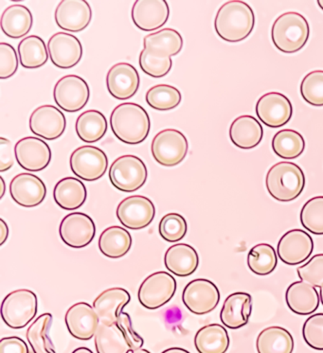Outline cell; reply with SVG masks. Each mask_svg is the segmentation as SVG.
<instances>
[{
	"instance_id": "1",
	"label": "cell",
	"mask_w": 323,
	"mask_h": 353,
	"mask_svg": "<svg viewBox=\"0 0 323 353\" xmlns=\"http://www.w3.org/2000/svg\"><path fill=\"white\" fill-rule=\"evenodd\" d=\"M144 47L139 54V67L145 74L162 78L171 70L172 56L182 52L183 38L177 30L166 28L146 35Z\"/></svg>"
},
{
	"instance_id": "2",
	"label": "cell",
	"mask_w": 323,
	"mask_h": 353,
	"mask_svg": "<svg viewBox=\"0 0 323 353\" xmlns=\"http://www.w3.org/2000/svg\"><path fill=\"white\" fill-rule=\"evenodd\" d=\"M255 25L253 8L241 0L226 2L218 10L215 20L216 34L228 43H238L251 35Z\"/></svg>"
},
{
	"instance_id": "3",
	"label": "cell",
	"mask_w": 323,
	"mask_h": 353,
	"mask_svg": "<svg viewBox=\"0 0 323 353\" xmlns=\"http://www.w3.org/2000/svg\"><path fill=\"white\" fill-rule=\"evenodd\" d=\"M112 132L124 143H141L147 139L151 130V121L147 111L141 105L134 103L119 104L110 116Z\"/></svg>"
},
{
	"instance_id": "4",
	"label": "cell",
	"mask_w": 323,
	"mask_h": 353,
	"mask_svg": "<svg viewBox=\"0 0 323 353\" xmlns=\"http://www.w3.org/2000/svg\"><path fill=\"white\" fill-rule=\"evenodd\" d=\"M268 194L279 202H291L305 187L304 172L292 162H279L269 169L266 177Z\"/></svg>"
},
{
	"instance_id": "5",
	"label": "cell",
	"mask_w": 323,
	"mask_h": 353,
	"mask_svg": "<svg viewBox=\"0 0 323 353\" xmlns=\"http://www.w3.org/2000/svg\"><path fill=\"white\" fill-rule=\"evenodd\" d=\"M310 29L309 22L299 12H288L280 15L271 30L272 42L284 53H294L301 50L309 41Z\"/></svg>"
},
{
	"instance_id": "6",
	"label": "cell",
	"mask_w": 323,
	"mask_h": 353,
	"mask_svg": "<svg viewBox=\"0 0 323 353\" xmlns=\"http://www.w3.org/2000/svg\"><path fill=\"white\" fill-rule=\"evenodd\" d=\"M38 299L34 292L19 289L8 294L1 304V317L12 329H23L37 316Z\"/></svg>"
},
{
	"instance_id": "7",
	"label": "cell",
	"mask_w": 323,
	"mask_h": 353,
	"mask_svg": "<svg viewBox=\"0 0 323 353\" xmlns=\"http://www.w3.org/2000/svg\"><path fill=\"white\" fill-rule=\"evenodd\" d=\"M148 172L139 157L126 154L118 157L109 169V179L117 190L133 192L141 189L146 182Z\"/></svg>"
},
{
	"instance_id": "8",
	"label": "cell",
	"mask_w": 323,
	"mask_h": 353,
	"mask_svg": "<svg viewBox=\"0 0 323 353\" xmlns=\"http://www.w3.org/2000/svg\"><path fill=\"white\" fill-rule=\"evenodd\" d=\"M189 143L182 132L165 129L156 134L152 141L153 157L164 167H174L182 163L188 154Z\"/></svg>"
},
{
	"instance_id": "9",
	"label": "cell",
	"mask_w": 323,
	"mask_h": 353,
	"mask_svg": "<svg viewBox=\"0 0 323 353\" xmlns=\"http://www.w3.org/2000/svg\"><path fill=\"white\" fill-rule=\"evenodd\" d=\"M177 292V281L167 272L152 274L139 286V303L148 310H157L164 306L174 298Z\"/></svg>"
},
{
	"instance_id": "10",
	"label": "cell",
	"mask_w": 323,
	"mask_h": 353,
	"mask_svg": "<svg viewBox=\"0 0 323 353\" xmlns=\"http://www.w3.org/2000/svg\"><path fill=\"white\" fill-rule=\"evenodd\" d=\"M90 90L85 79L77 75H67L61 78L53 88V99L62 110H82L90 101Z\"/></svg>"
},
{
	"instance_id": "11",
	"label": "cell",
	"mask_w": 323,
	"mask_h": 353,
	"mask_svg": "<svg viewBox=\"0 0 323 353\" xmlns=\"http://www.w3.org/2000/svg\"><path fill=\"white\" fill-rule=\"evenodd\" d=\"M73 174L85 181H96L101 179L108 167L106 152L94 146H82L75 150L70 159Z\"/></svg>"
},
{
	"instance_id": "12",
	"label": "cell",
	"mask_w": 323,
	"mask_h": 353,
	"mask_svg": "<svg viewBox=\"0 0 323 353\" xmlns=\"http://www.w3.org/2000/svg\"><path fill=\"white\" fill-rule=\"evenodd\" d=\"M186 308L193 314L202 316L213 311L220 301V292L213 281L206 279H193L182 294Z\"/></svg>"
},
{
	"instance_id": "13",
	"label": "cell",
	"mask_w": 323,
	"mask_h": 353,
	"mask_svg": "<svg viewBox=\"0 0 323 353\" xmlns=\"http://www.w3.org/2000/svg\"><path fill=\"white\" fill-rule=\"evenodd\" d=\"M117 217L124 227L138 230L148 227L156 215L154 203L142 195H132L119 203Z\"/></svg>"
},
{
	"instance_id": "14",
	"label": "cell",
	"mask_w": 323,
	"mask_h": 353,
	"mask_svg": "<svg viewBox=\"0 0 323 353\" xmlns=\"http://www.w3.org/2000/svg\"><path fill=\"white\" fill-rule=\"evenodd\" d=\"M59 234L65 245L80 250L92 242L96 234L95 223L92 218L85 213H70L61 222Z\"/></svg>"
},
{
	"instance_id": "15",
	"label": "cell",
	"mask_w": 323,
	"mask_h": 353,
	"mask_svg": "<svg viewBox=\"0 0 323 353\" xmlns=\"http://www.w3.org/2000/svg\"><path fill=\"white\" fill-rule=\"evenodd\" d=\"M314 251V241L306 231L292 230L280 239L277 253L287 265L304 263Z\"/></svg>"
},
{
	"instance_id": "16",
	"label": "cell",
	"mask_w": 323,
	"mask_h": 353,
	"mask_svg": "<svg viewBox=\"0 0 323 353\" xmlns=\"http://www.w3.org/2000/svg\"><path fill=\"white\" fill-rule=\"evenodd\" d=\"M17 163L28 172H41L50 163L52 150L41 139L27 137L14 147Z\"/></svg>"
},
{
	"instance_id": "17",
	"label": "cell",
	"mask_w": 323,
	"mask_h": 353,
	"mask_svg": "<svg viewBox=\"0 0 323 353\" xmlns=\"http://www.w3.org/2000/svg\"><path fill=\"white\" fill-rule=\"evenodd\" d=\"M256 114L264 125L278 128L288 123L293 114V108L291 101L284 94L269 92L257 101Z\"/></svg>"
},
{
	"instance_id": "18",
	"label": "cell",
	"mask_w": 323,
	"mask_h": 353,
	"mask_svg": "<svg viewBox=\"0 0 323 353\" xmlns=\"http://www.w3.org/2000/svg\"><path fill=\"white\" fill-rule=\"evenodd\" d=\"M66 127L67 121L63 112L50 104L39 106L30 117V131L46 141L59 139Z\"/></svg>"
},
{
	"instance_id": "19",
	"label": "cell",
	"mask_w": 323,
	"mask_h": 353,
	"mask_svg": "<svg viewBox=\"0 0 323 353\" xmlns=\"http://www.w3.org/2000/svg\"><path fill=\"white\" fill-rule=\"evenodd\" d=\"M48 55L55 67L68 70L75 67L83 57V46L75 35L57 32L48 42Z\"/></svg>"
},
{
	"instance_id": "20",
	"label": "cell",
	"mask_w": 323,
	"mask_h": 353,
	"mask_svg": "<svg viewBox=\"0 0 323 353\" xmlns=\"http://www.w3.org/2000/svg\"><path fill=\"white\" fill-rule=\"evenodd\" d=\"M65 321L70 334L82 341L95 336L101 323L95 310L86 302L72 305L66 312Z\"/></svg>"
},
{
	"instance_id": "21",
	"label": "cell",
	"mask_w": 323,
	"mask_h": 353,
	"mask_svg": "<svg viewBox=\"0 0 323 353\" xmlns=\"http://www.w3.org/2000/svg\"><path fill=\"white\" fill-rule=\"evenodd\" d=\"M55 19L63 30L82 32L90 24L92 10L86 0H63L56 8Z\"/></svg>"
},
{
	"instance_id": "22",
	"label": "cell",
	"mask_w": 323,
	"mask_h": 353,
	"mask_svg": "<svg viewBox=\"0 0 323 353\" xmlns=\"http://www.w3.org/2000/svg\"><path fill=\"white\" fill-rule=\"evenodd\" d=\"M10 194L17 205L24 208L37 207L47 195L45 183L37 175L23 172L12 179Z\"/></svg>"
},
{
	"instance_id": "23",
	"label": "cell",
	"mask_w": 323,
	"mask_h": 353,
	"mask_svg": "<svg viewBox=\"0 0 323 353\" xmlns=\"http://www.w3.org/2000/svg\"><path fill=\"white\" fill-rule=\"evenodd\" d=\"M169 15V5L165 0H137L131 12L134 24L144 32L164 27Z\"/></svg>"
},
{
	"instance_id": "24",
	"label": "cell",
	"mask_w": 323,
	"mask_h": 353,
	"mask_svg": "<svg viewBox=\"0 0 323 353\" xmlns=\"http://www.w3.org/2000/svg\"><path fill=\"white\" fill-rule=\"evenodd\" d=\"M108 92L118 100H127L138 92L139 75L138 70L128 63H119L108 70L106 75Z\"/></svg>"
},
{
	"instance_id": "25",
	"label": "cell",
	"mask_w": 323,
	"mask_h": 353,
	"mask_svg": "<svg viewBox=\"0 0 323 353\" xmlns=\"http://www.w3.org/2000/svg\"><path fill=\"white\" fill-rule=\"evenodd\" d=\"M131 301V294L128 291L119 287L108 289L97 296L93 302L101 324H117L119 314Z\"/></svg>"
},
{
	"instance_id": "26",
	"label": "cell",
	"mask_w": 323,
	"mask_h": 353,
	"mask_svg": "<svg viewBox=\"0 0 323 353\" xmlns=\"http://www.w3.org/2000/svg\"><path fill=\"white\" fill-rule=\"evenodd\" d=\"M253 312V296L244 292L230 294L224 302L220 319L224 326L231 330L240 329L248 323Z\"/></svg>"
},
{
	"instance_id": "27",
	"label": "cell",
	"mask_w": 323,
	"mask_h": 353,
	"mask_svg": "<svg viewBox=\"0 0 323 353\" xmlns=\"http://www.w3.org/2000/svg\"><path fill=\"white\" fill-rule=\"evenodd\" d=\"M288 308L300 316H309L319 308L320 298L316 287L304 281L290 284L286 293Z\"/></svg>"
},
{
	"instance_id": "28",
	"label": "cell",
	"mask_w": 323,
	"mask_h": 353,
	"mask_svg": "<svg viewBox=\"0 0 323 353\" xmlns=\"http://www.w3.org/2000/svg\"><path fill=\"white\" fill-rule=\"evenodd\" d=\"M168 271L177 276H189L197 271L199 256L197 250L187 243H177L168 248L164 256Z\"/></svg>"
},
{
	"instance_id": "29",
	"label": "cell",
	"mask_w": 323,
	"mask_h": 353,
	"mask_svg": "<svg viewBox=\"0 0 323 353\" xmlns=\"http://www.w3.org/2000/svg\"><path fill=\"white\" fill-rule=\"evenodd\" d=\"M264 130L258 119L253 116L244 115L234 119L230 127L231 142L243 150L255 148L263 139Z\"/></svg>"
},
{
	"instance_id": "30",
	"label": "cell",
	"mask_w": 323,
	"mask_h": 353,
	"mask_svg": "<svg viewBox=\"0 0 323 353\" xmlns=\"http://www.w3.org/2000/svg\"><path fill=\"white\" fill-rule=\"evenodd\" d=\"M32 22L34 20L29 8L21 4H14L3 12L0 25L5 35L12 39H19L29 34Z\"/></svg>"
},
{
	"instance_id": "31",
	"label": "cell",
	"mask_w": 323,
	"mask_h": 353,
	"mask_svg": "<svg viewBox=\"0 0 323 353\" xmlns=\"http://www.w3.org/2000/svg\"><path fill=\"white\" fill-rule=\"evenodd\" d=\"M88 192L84 183L75 177H65L55 185L53 198L65 210H78L85 204Z\"/></svg>"
},
{
	"instance_id": "32",
	"label": "cell",
	"mask_w": 323,
	"mask_h": 353,
	"mask_svg": "<svg viewBox=\"0 0 323 353\" xmlns=\"http://www.w3.org/2000/svg\"><path fill=\"white\" fill-rule=\"evenodd\" d=\"M231 340L227 330L219 324L201 327L195 337V346L199 353H226Z\"/></svg>"
},
{
	"instance_id": "33",
	"label": "cell",
	"mask_w": 323,
	"mask_h": 353,
	"mask_svg": "<svg viewBox=\"0 0 323 353\" xmlns=\"http://www.w3.org/2000/svg\"><path fill=\"white\" fill-rule=\"evenodd\" d=\"M258 353H292L294 339L284 327L272 326L259 334L256 341Z\"/></svg>"
},
{
	"instance_id": "34",
	"label": "cell",
	"mask_w": 323,
	"mask_h": 353,
	"mask_svg": "<svg viewBox=\"0 0 323 353\" xmlns=\"http://www.w3.org/2000/svg\"><path fill=\"white\" fill-rule=\"evenodd\" d=\"M98 245L99 250L108 258H123L131 250L132 237L124 228L113 225L103 231Z\"/></svg>"
},
{
	"instance_id": "35",
	"label": "cell",
	"mask_w": 323,
	"mask_h": 353,
	"mask_svg": "<svg viewBox=\"0 0 323 353\" xmlns=\"http://www.w3.org/2000/svg\"><path fill=\"white\" fill-rule=\"evenodd\" d=\"M94 339H95V347L98 353L132 352L130 345L118 324L100 323Z\"/></svg>"
},
{
	"instance_id": "36",
	"label": "cell",
	"mask_w": 323,
	"mask_h": 353,
	"mask_svg": "<svg viewBox=\"0 0 323 353\" xmlns=\"http://www.w3.org/2000/svg\"><path fill=\"white\" fill-rule=\"evenodd\" d=\"M75 129L81 141L94 143L104 138L108 131V121L101 112L88 110L78 117Z\"/></svg>"
},
{
	"instance_id": "37",
	"label": "cell",
	"mask_w": 323,
	"mask_h": 353,
	"mask_svg": "<svg viewBox=\"0 0 323 353\" xmlns=\"http://www.w3.org/2000/svg\"><path fill=\"white\" fill-rule=\"evenodd\" d=\"M19 58L23 68L34 70L48 62V50L44 40L37 35H30L19 44Z\"/></svg>"
},
{
	"instance_id": "38",
	"label": "cell",
	"mask_w": 323,
	"mask_h": 353,
	"mask_svg": "<svg viewBox=\"0 0 323 353\" xmlns=\"http://www.w3.org/2000/svg\"><path fill=\"white\" fill-rule=\"evenodd\" d=\"M52 324V314H43L28 327L26 334L34 353H56L52 340L48 336Z\"/></svg>"
},
{
	"instance_id": "39",
	"label": "cell",
	"mask_w": 323,
	"mask_h": 353,
	"mask_svg": "<svg viewBox=\"0 0 323 353\" xmlns=\"http://www.w3.org/2000/svg\"><path fill=\"white\" fill-rule=\"evenodd\" d=\"M304 148L305 141L302 134L291 129L278 132L272 139V149L281 159H297L304 152Z\"/></svg>"
},
{
	"instance_id": "40",
	"label": "cell",
	"mask_w": 323,
	"mask_h": 353,
	"mask_svg": "<svg viewBox=\"0 0 323 353\" xmlns=\"http://www.w3.org/2000/svg\"><path fill=\"white\" fill-rule=\"evenodd\" d=\"M278 264L276 250L268 243H259L251 248L248 255V266L258 276H268Z\"/></svg>"
},
{
	"instance_id": "41",
	"label": "cell",
	"mask_w": 323,
	"mask_h": 353,
	"mask_svg": "<svg viewBox=\"0 0 323 353\" xmlns=\"http://www.w3.org/2000/svg\"><path fill=\"white\" fill-rule=\"evenodd\" d=\"M145 100L150 108L157 111H170L182 103V96L175 86L157 85L147 91Z\"/></svg>"
},
{
	"instance_id": "42",
	"label": "cell",
	"mask_w": 323,
	"mask_h": 353,
	"mask_svg": "<svg viewBox=\"0 0 323 353\" xmlns=\"http://www.w3.org/2000/svg\"><path fill=\"white\" fill-rule=\"evenodd\" d=\"M302 227L315 235H323V196L313 197L302 208Z\"/></svg>"
},
{
	"instance_id": "43",
	"label": "cell",
	"mask_w": 323,
	"mask_h": 353,
	"mask_svg": "<svg viewBox=\"0 0 323 353\" xmlns=\"http://www.w3.org/2000/svg\"><path fill=\"white\" fill-rule=\"evenodd\" d=\"M159 235L168 243L179 242L187 234L186 219L179 213H168L162 217L159 225Z\"/></svg>"
},
{
	"instance_id": "44",
	"label": "cell",
	"mask_w": 323,
	"mask_h": 353,
	"mask_svg": "<svg viewBox=\"0 0 323 353\" xmlns=\"http://www.w3.org/2000/svg\"><path fill=\"white\" fill-rule=\"evenodd\" d=\"M302 97L313 106H323V70L309 73L301 83Z\"/></svg>"
},
{
	"instance_id": "45",
	"label": "cell",
	"mask_w": 323,
	"mask_h": 353,
	"mask_svg": "<svg viewBox=\"0 0 323 353\" xmlns=\"http://www.w3.org/2000/svg\"><path fill=\"white\" fill-rule=\"evenodd\" d=\"M302 336L310 347L323 350V314H312L304 322Z\"/></svg>"
},
{
	"instance_id": "46",
	"label": "cell",
	"mask_w": 323,
	"mask_h": 353,
	"mask_svg": "<svg viewBox=\"0 0 323 353\" xmlns=\"http://www.w3.org/2000/svg\"><path fill=\"white\" fill-rule=\"evenodd\" d=\"M297 276L304 283L314 287H323V254H317L297 269Z\"/></svg>"
},
{
	"instance_id": "47",
	"label": "cell",
	"mask_w": 323,
	"mask_h": 353,
	"mask_svg": "<svg viewBox=\"0 0 323 353\" xmlns=\"http://www.w3.org/2000/svg\"><path fill=\"white\" fill-rule=\"evenodd\" d=\"M19 59L17 52L12 45L0 43V79L11 78L19 68Z\"/></svg>"
},
{
	"instance_id": "48",
	"label": "cell",
	"mask_w": 323,
	"mask_h": 353,
	"mask_svg": "<svg viewBox=\"0 0 323 353\" xmlns=\"http://www.w3.org/2000/svg\"><path fill=\"white\" fill-rule=\"evenodd\" d=\"M118 326L121 327L124 335H126L127 341L130 345L132 352L133 350L141 349L144 344V340L142 339L141 336H139L132 326V320L130 316L126 312H121L118 317V321H117Z\"/></svg>"
},
{
	"instance_id": "49",
	"label": "cell",
	"mask_w": 323,
	"mask_h": 353,
	"mask_svg": "<svg viewBox=\"0 0 323 353\" xmlns=\"http://www.w3.org/2000/svg\"><path fill=\"white\" fill-rule=\"evenodd\" d=\"M15 152L9 139L0 138V172L11 169L14 164Z\"/></svg>"
},
{
	"instance_id": "50",
	"label": "cell",
	"mask_w": 323,
	"mask_h": 353,
	"mask_svg": "<svg viewBox=\"0 0 323 353\" xmlns=\"http://www.w3.org/2000/svg\"><path fill=\"white\" fill-rule=\"evenodd\" d=\"M0 353H30L26 342L17 336L0 340Z\"/></svg>"
},
{
	"instance_id": "51",
	"label": "cell",
	"mask_w": 323,
	"mask_h": 353,
	"mask_svg": "<svg viewBox=\"0 0 323 353\" xmlns=\"http://www.w3.org/2000/svg\"><path fill=\"white\" fill-rule=\"evenodd\" d=\"M9 237V228L3 219H0V245H3Z\"/></svg>"
},
{
	"instance_id": "52",
	"label": "cell",
	"mask_w": 323,
	"mask_h": 353,
	"mask_svg": "<svg viewBox=\"0 0 323 353\" xmlns=\"http://www.w3.org/2000/svg\"><path fill=\"white\" fill-rule=\"evenodd\" d=\"M162 353H190L182 347H171V349H168L162 352Z\"/></svg>"
},
{
	"instance_id": "53",
	"label": "cell",
	"mask_w": 323,
	"mask_h": 353,
	"mask_svg": "<svg viewBox=\"0 0 323 353\" xmlns=\"http://www.w3.org/2000/svg\"><path fill=\"white\" fill-rule=\"evenodd\" d=\"M72 353H93V352L92 350L88 349V347H81L73 350Z\"/></svg>"
},
{
	"instance_id": "54",
	"label": "cell",
	"mask_w": 323,
	"mask_h": 353,
	"mask_svg": "<svg viewBox=\"0 0 323 353\" xmlns=\"http://www.w3.org/2000/svg\"><path fill=\"white\" fill-rule=\"evenodd\" d=\"M0 183H1V192H0V199H2L5 194V190H6V185H5L3 177H0Z\"/></svg>"
},
{
	"instance_id": "55",
	"label": "cell",
	"mask_w": 323,
	"mask_h": 353,
	"mask_svg": "<svg viewBox=\"0 0 323 353\" xmlns=\"http://www.w3.org/2000/svg\"><path fill=\"white\" fill-rule=\"evenodd\" d=\"M131 353H151V352H148V350H147L142 349V347H141V349L133 350V352H132Z\"/></svg>"
},
{
	"instance_id": "56",
	"label": "cell",
	"mask_w": 323,
	"mask_h": 353,
	"mask_svg": "<svg viewBox=\"0 0 323 353\" xmlns=\"http://www.w3.org/2000/svg\"><path fill=\"white\" fill-rule=\"evenodd\" d=\"M320 302H322V304L323 305V287H322V288H320Z\"/></svg>"
},
{
	"instance_id": "57",
	"label": "cell",
	"mask_w": 323,
	"mask_h": 353,
	"mask_svg": "<svg viewBox=\"0 0 323 353\" xmlns=\"http://www.w3.org/2000/svg\"><path fill=\"white\" fill-rule=\"evenodd\" d=\"M317 4H319L320 9L323 11V0H319V1H317Z\"/></svg>"
}]
</instances>
